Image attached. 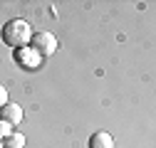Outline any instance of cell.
I'll return each instance as SVG.
<instances>
[{"instance_id":"6da1fadb","label":"cell","mask_w":156,"mask_h":148,"mask_svg":"<svg viewBox=\"0 0 156 148\" xmlns=\"http://www.w3.org/2000/svg\"><path fill=\"white\" fill-rule=\"evenodd\" d=\"M30 37H32V27H30L27 20H23V17H12V20H8L3 25V30H0L3 45L12 47V49L30 45Z\"/></svg>"},{"instance_id":"7a4b0ae2","label":"cell","mask_w":156,"mask_h":148,"mask_svg":"<svg viewBox=\"0 0 156 148\" xmlns=\"http://www.w3.org/2000/svg\"><path fill=\"white\" fill-rule=\"evenodd\" d=\"M30 47L45 59V57H50V54L57 52V37H55L52 32H47V30H42V32H32V37H30Z\"/></svg>"},{"instance_id":"3957f363","label":"cell","mask_w":156,"mask_h":148,"mask_svg":"<svg viewBox=\"0 0 156 148\" xmlns=\"http://www.w3.org/2000/svg\"><path fill=\"white\" fill-rule=\"evenodd\" d=\"M12 59H15L17 67H23V69H27V72H35V69L42 67V57H40V54H37L30 45L12 49Z\"/></svg>"},{"instance_id":"277c9868","label":"cell","mask_w":156,"mask_h":148,"mask_svg":"<svg viewBox=\"0 0 156 148\" xmlns=\"http://www.w3.org/2000/svg\"><path fill=\"white\" fill-rule=\"evenodd\" d=\"M0 121H8L12 128L23 123V106L20 104H5L3 109H0Z\"/></svg>"},{"instance_id":"5b68a950","label":"cell","mask_w":156,"mask_h":148,"mask_svg":"<svg viewBox=\"0 0 156 148\" xmlns=\"http://www.w3.org/2000/svg\"><path fill=\"white\" fill-rule=\"evenodd\" d=\"M89 148H114V138L107 131H94L89 136Z\"/></svg>"},{"instance_id":"8992f818","label":"cell","mask_w":156,"mask_h":148,"mask_svg":"<svg viewBox=\"0 0 156 148\" xmlns=\"http://www.w3.org/2000/svg\"><path fill=\"white\" fill-rule=\"evenodd\" d=\"M23 146H25V136L23 133H10L3 141V148H23Z\"/></svg>"},{"instance_id":"52a82bcc","label":"cell","mask_w":156,"mask_h":148,"mask_svg":"<svg viewBox=\"0 0 156 148\" xmlns=\"http://www.w3.org/2000/svg\"><path fill=\"white\" fill-rule=\"evenodd\" d=\"M10 133H12V126L8 121H0V141H5Z\"/></svg>"},{"instance_id":"ba28073f","label":"cell","mask_w":156,"mask_h":148,"mask_svg":"<svg viewBox=\"0 0 156 148\" xmlns=\"http://www.w3.org/2000/svg\"><path fill=\"white\" fill-rule=\"evenodd\" d=\"M5 104H8V89H5L3 84H0V109H3Z\"/></svg>"},{"instance_id":"9c48e42d","label":"cell","mask_w":156,"mask_h":148,"mask_svg":"<svg viewBox=\"0 0 156 148\" xmlns=\"http://www.w3.org/2000/svg\"><path fill=\"white\" fill-rule=\"evenodd\" d=\"M0 148H3V141H0Z\"/></svg>"}]
</instances>
